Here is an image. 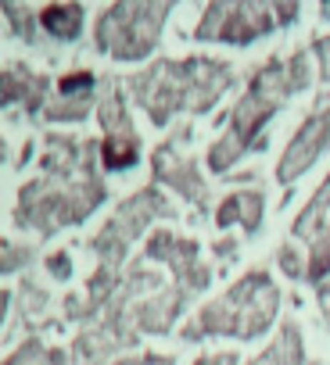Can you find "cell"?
Wrapping results in <instances>:
<instances>
[{
    "label": "cell",
    "mask_w": 330,
    "mask_h": 365,
    "mask_svg": "<svg viewBox=\"0 0 330 365\" xmlns=\"http://www.w3.org/2000/svg\"><path fill=\"white\" fill-rule=\"evenodd\" d=\"M44 22H47L54 33L72 36V33H76V22H79V8H51V11H44Z\"/></svg>",
    "instance_id": "cell-1"
},
{
    "label": "cell",
    "mask_w": 330,
    "mask_h": 365,
    "mask_svg": "<svg viewBox=\"0 0 330 365\" xmlns=\"http://www.w3.org/2000/svg\"><path fill=\"white\" fill-rule=\"evenodd\" d=\"M319 54H323V76L330 79V40H323V43H319Z\"/></svg>",
    "instance_id": "cell-2"
}]
</instances>
